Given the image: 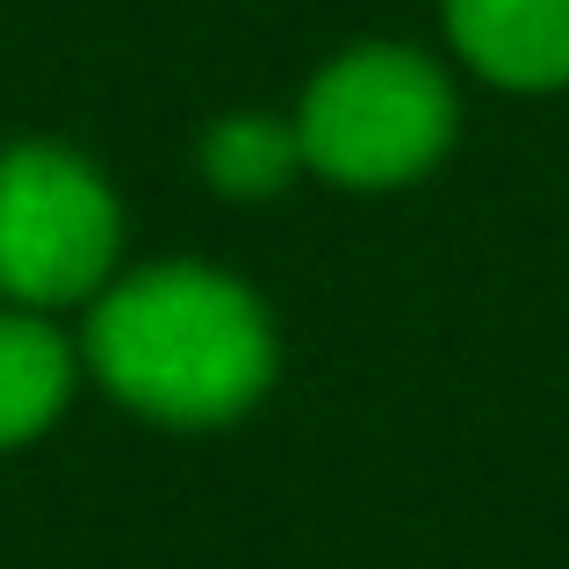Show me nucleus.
Instances as JSON below:
<instances>
[{
    "mask_svg": "<svg viewBox=\"0 0 569 569\" xmlns=\"http://www.w3.org/2000/svg\"><path fill=\"white\" fill-rule=\"evenodd\" d=\"M296 138H303L310 173H325V181L403 188L447 152L455 94L432 58L403 51V43H361L303 87Z\"/></svg>",
    "mask_w": 569,
    "mask_h": 569,
    "instance_id": "7ed1b4c3",
    "label": "nucleus"
},
{
    "mask_svg": "<svg viewBox=\"0 0 569 569\" xmlns=\"http://www.w3.org/2000/svg\"><path fill=\"white\" fill-rule=\"evenodd\" d=\"M72 382H80V353L66 347V332L43 310L0 303V455L51 432L72 403Z\"/></svg>",
    "mask_w": 569,
    "mask_h": 569,
    "instance_id": "39448f33",
    "label": "nucleus"
},
{
    "mask_svg": "<svg viewBox=\"0 0 569 569\" xmlns=\"http://www.w3.org/2000/svg\"><path fill=\"white\" fill-rule=\"evenodd\" d=\"M123 202L87 152L51 138L0 144V303L66 310L116 281Z\"/></svg>",
    "mask_w": 569,
    "mask_h": 569,
    "instance_id": "f03ea898",
    "label": "nucleus"
},
{
    "mask_svg": "<svg viewBox=\"0 0 569 569\" xmlns=\"http://www.w3.org/2000/svg\"><path fill=\"white\" fill-rule=\"evenodd\" d=\"M87 368L152 426H223L274 382V325L246 281L202 260L116 274L87 310Z\"/></svg>",
    "mask_w": 569,
    "mask_h": 569,
    "instance_id": "f257e3e1",
    "label": "nucleus"
},
{
    "mask_svg": "<svg viewBox=\"0 0 569 569\" xmlns=\"http://www.w3.org/2000/svg\"><path fill=\"white\" fill-rule=\"evenodd\" d=\"M303 138H296V116L281 123V116H223V123H209L202 138V173L217 194H238V202H260V194H281L303 173Z\"/></svg>",
    "mask_w": 569,
    "mask_h": 569,
    "instance_id": "423d86ee",
    "label": "nucleus"
},
{
    "mask_svg": "<svg viewBox=\"0 0 569 569\" xmlns=\"http://www.w3.org/2000/svg\"><path fill=\"white\" fill-rule=\"evenodd\" d=\"M447 37L483 80L519 94L569 80V0H447Z\"/></svg>",
    "mask_w": 569,
    "mask_h": 569,
    "instance_id": "20e7f679",
    "label": "nucleus"
}]
</instances>
